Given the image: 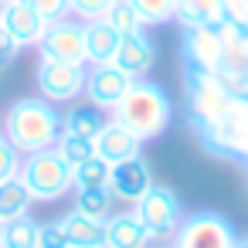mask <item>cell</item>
<instances>
[{"label": "cell", "instance_id": "obj_8", "mask_svg": "<svg viewBox=\"0 0 248 248\" xmlns=\"http://www.w3.org/2000/svg\"><path fill=\"white\" fill-rule=\"evenodd\" d=\"M85 75L89 68L85 65H68V62H38V72H34V85H38V95L48 99L51 106L58 102H72L85 92Z\"/></svg>", "mask_w": 248, "mask_h": 248}, {"label": "cell", "instance_id": "obj_13", "mask_svg": "<svg viewBox=\"0 0 248 248\" xmlns=\"http://www.w3.org/2000/svg\"><path fill=\"white\" fill-rule=\"evenodd\" d=\"M0 24L14 34V41L21 45V51H24V48H38V41H41V34H45V28H48V24L34 14V7L28 4V0L0 4Z\"/></svg>", "mask_w": 248, "mask_h": 248}, {"label": "cell", "instance_id": "obj_23", "mask_svg": "<svg viewBox=\"0 0 248 248\" xmlns=\"http://www.w3.org/2000/svg\"><path fill=\"white\" fill-rule=\"evenodd\" d=\"M4 248H38V221L31 214L4 224Z\"/></svg>", "mask_w": 248, "mask_h": 248}, {"label": "cell", "instance_id": "obj_3", "mask_svg": "<svg viewBox=\"0 0 248 248\" xmlns=\"http://www.w3.org/2000/svg\"><path fill=\"white\" fill-rule=\"evenodd\" d=\"M21 184L31 190L34 201H58L72 194V167L51 150L28 153L21 160Z\"/></svg>", "mask_w": 248, "mask_h": 248}, {"label": "cell", "instance_id": "obj_12", "mask_svg": "<svg viewBox=\"0 0 248 248\" xmlns=\"http://www.w3.org/2000/svg\"><path fill=\"white\" fill-rule=\"evenodd\" d=\"M153 187V177H150V167L143 156H133V160H123L109 170V194L116 201H126V204H136L146 190Z\"/></svg>", "mask_w": 248, "mask_h": 248}, {"label": "cell", "instance_id": "obj_15", "mask_svg": "<svg viewBox=\"0 0 248 248\" xmlns=\"http://www.w3.org/2000/svg\"><path fill=\"white\" fill-rule=\"evenodd\" d=\"M119 41H123V34H116V31L109 28L106 17L89 21V24H85V65H106V62H116Z\"/></svg>", "mask_w": 248, "mask_h": 248}, {"label": "cell", "instance_id": "obj_37", "mask_svg": "<svg viewBox=\"0 0 248 248\" xmlns=\"http://www.w3.org/2000/svg\"><path fill=\"white\" fill-rule=\"evenodd\" d=\"M234 248H248V241H238V245H234Z\"/></svg>", "mask_w": 248, "mask_h": 248}, {"label": "cell", "instance_id": "obj_7", "mask_svg": "<svg viewBox=\"0 0 248 248\" xmlns=\"http://www.w3.org/2000/svg\"><path fill=\"white\" fill-rule=\"evenodd\" d=\"M38 62H68L85 65V24L75 17L55 21L45 28L38 41Z\"/></svg>", "mask_w": 248, "mask_h": 248}, {"label": "cell", "instance_id": "obj_36", "mask_svg": "<svg viewBox=\"0 0 248 248\" xmlns=\"http://www.w3.org/2000/svg\"><path fill=\"white\" fill-rule=\"evenodd\" d=\"M0 248H4V224H0Z\"/></svg>", "mask_w": 248, "mask_h": 248}, {"label": "cell", "instance_id": "obj_18", "mask_svg": "<svg viewBox=\"0 0 248 248\" xmlns=\"http://www.w3.org/2000/svg\"><path fill=\"white\" fill-rule=\"evenodd\" d=\"M201 136H204L207 150L248 160V123H217L211 129H201Z\"/></svg>", "mask_w": 248, "mask_h": 248}, {"label": "cell", "instance_id": "obj_17", "mask_svg": "<svg viewBox=\"0 0 248 248\" xmlns=\"http://www.w3.org/2000/svg\"><path fill=\"white\" fill-rule=\"evenodd\" d=\"M106 228H109V245L106 248H150L153 245V238L143 228V221L136 217V211H129V214H109Z\"/></svg>", "mask_w": 248, "mask_h": 248}, {"label": "cell", "instance_id": "obj_2", "mask_svg": "<svg viewBox=\"0 0 248 248\" xmlns=\"http://www.w3.org/2000/svg\"><path fill=\"white\" fill-rule=\"evenodd\" d=\"M0 133H4V140H11L21 150V156H28V153L55 146V140L62 136V116L41 95L17 99L4 112V126H0Z\"/></svg>", "mask_w": 248, "mask_h": 248}, {"label": "cell", "instance_id": "obj_5", "mask_svg": "<svg viewBox=\"0 0 248 248\" xmlns=\"http://www.w3.org/2000/svg\"><path fill=\"white\" fill-rule=\"evenodd\" d=\"M238 241V231L217 211H197L173 231V248H234Z\"/></svg>", "mask_w": 248, "mask_h": 248}, {"label": "cell", "instance_id": "obj_26", "mask_svg": "<svg viewBox=\"0 0 248 248\" xmlns=\"http://www.w3.org/2000/svg\"><path fill=\"white\" fill-rule=\"evenodd\" d=\"M106 21H109V28L116 31V34H140V31H146V24L140 21V14L129 7V0H116V4L109 7V14H106Z\"/></svg>", "mask_w": 248, "mask_h": 248}, {"label": "cell", "instance_id": "obj_34", "mask_svg": "<svg viewBox=\"0 0 248 248\" xmlns=\"http://www.w3.org/2000/svg\"><path fill=\"white\" fill-rule=\"evenodd\" d=\"M221 11H224V21L248 28V0H221Z\"/></svg>", "mask_w": 248, "mask_h": 248}, {"label": "cell", "instance_id": "obj_19", "mask_svg": "<svg viewBox=\"0 0 248 248\" xmlns=\"http://www.w3.org/2000/svg\"><path fill=\"white\" fill-rule=\"evenodd\" d=\"M173 21L180 28H217L224 21L221 0H177Z\"/></svg>", "mask_w": 248, "mask_h": 248}, {"label": "cell", "instance_id": "obj_16", "mask_svg": "<svg viewBox=\"0 0 248 248\" xmlns=\"http://www.w3.org/2000/svg\"><path fill=\"white\" fill-rule=\"evenodd\" d=\"M62 224H65V231H68V241L75 245V248H106L109 245V228H106V221H95V217H89V214H82V211H68L65 217H58Z\"/></svg>", "mask_w": 248, "mask_h": 248}, {"label": "cell", "instance_id": "obj_27", "mask_svg": "<svg viewBox=\"0 0 248 248\" xmlns=\"http://www.w3.org/2000/svg\"><path fill=\"white\" fill-rule=\"evenodd\" d=\"M55 153L75 170L78 163H85L89 156H95V150H92V140H82V136H68V133H62L58 140H55Z\"/></svg>", "mask_w": 248, "mask_h": 248}, {"label": "cell", "instance_id": "obj_6", "mask_svg": "<svg viewBox=\"0 0 248 248\" xmlns=\"http://www.w3.org/2000/svg\"><path fill=\"white\" fill-rule=\"evenodd\" d=\"M187 78H190V119H194L197 133L217 126L224 119V112H228L231 92L217 82V72L187 68Z\"/></svg>", "mask_w": 248, "mask_h": 248}, {"label": "cell", "instance_id": "obj_32", "mask_svg": "<svg viewBox=\"0 0 248 248\" xmlns=\"http://www.w3.org/2000/svg\"><path fill=\"white\" fill-rule=\"evenodd\" d=\"M245 65H248V45H245V38L234 41V45H224V55H221V65H217V68L245 72Z\"/></svg>", "mask_w": 248, "mask_h": 248}, {"label": "cell", "instance_id": "obj_33", "mask_svg": "<svg viewBox=\"0 0 248 248\" xmlns=\"http://www.w3.org/2000/svg\"><path fill=\"white\" fill-rule=\"evenodd\" d=\"M17 55H21V45L14 41V34L0 24V72H7L14 62H17Z\"/></svg>", "mask_w": 248, "mask_h": 248}, {"label": "cell", "instance_id": "obj_40", "mask_svg": "<svg viewBox=\"0 0 248 248\" xmlns=\"http://www.w3.org/2000/svg\"><path fill=\"white\" fill-rule=\"evenodd\" d=\"M0 136H4V133H0Z\"/></svg>", "mask_w": 248, "mask_h": 248}, {"label": "cell", "instance_id": "obj_28", "mask_svg": "<svg viewBox=\"0 0 248 248\" xmlns=\"http://www.w3.org/2000/svg\"><path fill=\"white\" fill-rule=\"evenodd\" d=\"M38 248H72L62 221H38Z\"/></svg>", "mask_w": 248, "mask_h": 248}, {"label": "cell", "instance_id": "obj_24", "mask_svg": "<svg viewBox=\"0 0 248 248\" xmlns=\"http://www.w3.org/2000/svg\"><path fill=\"white\" fill-rule=\"evenodd\" d=\"M129 7L140 14V21L146 28H160L170 24L177 14V0H129Z\"/></svg>", "mask_w": 248, "mask_h": 248}, {"label": "cell", "instance_id": "obj_22", "mask_svg": "<svg viewBox=\"0 0 248 248\" xmlns=\"http://www.w3.org/2000/svg\"><path fill=\"white\" fill-rule=\"evenodd\" d=\"M109 163L99 156H89L72 170V190H106L109 187Z\"/></svg>", "mask_w": 248, "mask_h": 248}, {"label": "cell", "instance_id": "obj_4", "mask_svg": "<svg viewBox=\"0 0 248 248\" xmlns=\"http://www.w3.org/2000/svg\"><path fill=\"white\" fill-rule=\"evenodd\" d=\"M133 211H136V217L143 221V228L150 231L153 241H170L173 231H177L180 221H184V204H180V197H177L170 187H163V184H153V187L133 204Z\"/></svg>", "mask_w": 248, "mask_h": 248}, {"label": "cell", "instance_id": "obj_20", "mask_svg": "<svg viewBox=\"0 0 248 248\" xmlns=\"http://www.w3.org/2000/svg\"><path fill=\"white\" fill-rule=\"evenodd\" d=\"M31 204H34V197H31V190L21 184V177L0 184V224L31 214Z\"/></svg>", "mask_w": 248, "mask_h": 248}, {"label": "cell", "instance_id": "obj_25", "mask_svg": "<svg viewBox=\"0 0 248 248\" xmlns=\"http://www.w3.org/2000/svg\"><path fill=\"white\" fill-rule=\"evenodd\" d=\"M112 201L116 197L109 194V187L106 190H75V211H82L95 221H106L112 214Z\"/></svg>", "mask_w": 248, "mask_h": 248}, {"label": "cell", "instance_id": "obj_21", "mask_svg": "<svg viewBox=\"0 0 248 248\" xmlns=\"http://www.w3.org/2000/svg\"><path fill=\"white\" fill-rule=\"evenodd\" d=\"M106 126V116L99 106H82V109H68L62 116V133L68 136H82V140H95V133Z\"/></svg>", "mask_w": 248, "mask_h": 248}, {"label": "cell", "instance_id": "obj_30", "mask_svg": "<svg viewBox=\"0 0 248 248\" xmlns=\"http://www.w3.org/2000/svg\"><path fill=\"white\" fill-rule=\"evenodd\" d=\"M21 160H24V156H21V150H17L11 140L0 136V184L21 177Z\"/></svg>", "mask_w": 248, "mask_h": 248}, {"label": "cell", "instance_id": "obj_9", "mask_svg": "<svg viewBox=\"0 0 248 248\" xmlns=\"http://www.w3.org/2000/svg\"><path fill=\"white\" fill-rule=\"evenodd\" d=\"M136 78L129 75V72H123L116 62H106V65H92L89 68V75H85V95H89V102L92 106H99V109H116V102L129 92V85H133Z\"/></svg>", "mask_w": 248, "mask_h": 248}, {"label": "cell", "instance_id": "obj_10", "mask_svg": "<svg viewBox=\"0 0 248 248\" xmlns=\"http://www.w3.org/2000/svg\"><path fill=\"white\" fill-rule=\"evenodd\" d=\"M221 55H224V45H221L217 28H184V58H187V68L217 72Z\"/></svg>", "mask_w": 248, "mask_h": 248}, {"label": "cell", "instance_id": "obj_11", "mask_svg": "<svg viewBox=\"0 0 248 248\" xmlns=\"http://www.w3.org/2000/svg\"><path fill=\"white\" fill-rule=\"evenodd\" d=\"M92 150H95V156H99V160H106L109 167H116V163H123V160L140 156L143 140H136V136H133L126 126H119V123L109 116V119H106V126L95 133Z\"/></svg>", "mask_w": 248, "mask_h": 248}, {"label": "cell", "instance_id": "obj_41", "mask_svg": "<svg viewBox=\"0 0 248 248\" xmlns=\"http://www.w3.org/2000/svg\"><path fill=\"white\" fill-rule=\"evenodd\" d=\"M72 248H75V245H72Z\"/></svg>", "mask_w": 248, "mask_h": 248}, {"label": "cell", "instance_id": "obj_39", "mask_svg": "<svg viewBox=\"0 0 248 248\" xmlns=\"http://www.w3.org/2000/svg\"><path fill=\"white\" fill-rule=\"evenodd\" d=\"M0 4H11V0H0Z\"/></svg>", "mask_w": 248, "mask_h": 248}, {"label": "cell", "instance_id": "obj_35", "mask_svg": "<svg viewBox=\"0 0 248 248\" xmlns=\"http://www.w3.org/2000/svg\"><path fill=\"white\" fill-rule=\"evenodd\" d=\"M150 248H173V245H163V241H153Z\"/></svg>", "mask_w": 248, "mask_h": 248}, {"label": "cell", "instance_id": "obj_29", "mask_svg": "<svg viewBox=\"0 0 248 248\" xmlns=\"http://www.w3.org/2000/svg\"><path fill=\"white\" fill-rule=\"evenodd\" d=\"M112 4H116V0H68V7H72V17H75V21H82V24L106 17Z\"/></svg>", "mask_w": 248, "mask_h": 248}, {"label": "cell", "instance_id": "obj_38", "mask_svg": "<svg viewBox=\"0 0 248 248\" xmlns=\"http://www.w3.org/2000/svg\"><path fill=\"white\" fill-rule=\"evenodd\" d=\"M245 82H248V65H245Z\"/></svg>", "mask_w": 248, "mask_h": 248}, {"label": "cell", "instance_id": "obj_1", "mask_svg": "<svg viewBox=\"0 0 248 248\" xmlns=\"http://www.w3.org/2000/svg\"><path fill=\"white\" fill-rule=\"evenodd\" d=\"M112 119L119 126H126L136 140L150 143V140H156V136L167 133V126L173 119V106H170V95L163 92V85L136 78L129 85V92L116 102Z\"/></svg>", "mask_w": 248, "mask_h": 248}, {"label": "cell", "instance_id": "obj_14", "mask_svg": "<svg viewBox=\"0 0 248 248\" xmlns=\"http://www.w3.org/2000/svg\"><path fill=\"white\" fill-rule=\"evenodd\" d=\"M116 65H119L123 72H129L133 78H146V75L156 68V45L146 38V31H140V34H126V38L119 41Z\"/></svg>", "mask_w": 248, "mask_h": 248}, {"label": "cell", "instance_id": "obj_31", "mask_svg": "<svg viewBox=\"0 0 248 248\" xmlns=\"http://www.w3.org/2000/svg\"><path fill=\"white\" fill-rule=\"evenodd\" d=\"M28 4L34 7V14H38L45 24H55V21H65V17H72V7H68V0H28Z\"/></svg>", "mask_w": 248, "mask_h": 248}]
</instances>
